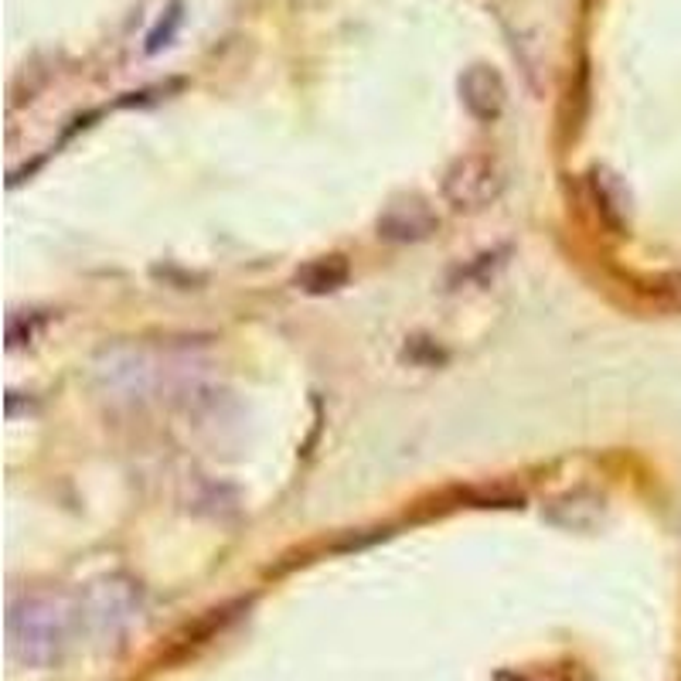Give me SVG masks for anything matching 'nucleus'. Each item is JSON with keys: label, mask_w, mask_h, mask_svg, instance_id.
<instances>
[{"label": "nucleus", "mask_w": 681, "mask_h": 681, "mask_svg": "<svg viewBox=\"0 0 681 681\" xmlns=\"http://www.w3.org/2000/svg\"><path fill=\"white\" fill-rule=\"evenodd\" d=\"M457 89H460V99L474 120L490 123L501 117L508 89H504V78L495 65L474 62L471 69H463V75L457 78Z\"/></svg>", "instance_id": "4"}, {"label": "nucleus", "mask_w": 681, "mask_h": 681, "mask_svg": "<svg viewBox=\"0 0 681 681\" xmlns=\"http://www.w3.org/2000/svg\"><path fill=\"white\" fill-rule=\"evenodd\" d=\"M75 607L62 593H24L8 610V647L24 668H51L75 634Z\"/></svg>", "instance_id": "1"}, {"label": "nucleus", "mask_w": 681, "mask_h": 681, "mask_svg": "<svg viewBox=\"0 0 681 681\" xmlns=\"http://www.w3.org/2000/svg\"><path fill=\"white\" fill-rule=\"evenodd\" d=\"M141 610H144L141 586L126 576H106L93 583L86 593V607H82V613L93 623V631L102 637L123 634L126 627L141 617Z\"/></svg>", "instance_id": "3"}, {"label": "nucleus", "mask_w": 681, "mask_h": 681, "mask_svg": "<svg viewBox=\"0 0 681 681\" xmlns=\"http://www.w3.org/2000/svg\"><path fill=\"white\" fill-rule=\"evenodd\" d=\"M348 277H351V266H348L344 256H324V259H314L296 272V290H304L311 296L335 293L348 283Z\"/></svg>", "instance_id": "6"}, {"label": "nucleus", "mask_w": 681, "mask_h": 681, "mask_svg": "<svg viewBox=\"0 0 681 681\" xmlns=\"http://www.w3.org/2000/svg\"><path fill=\"white\" fill-rule=\"evenodd\" d=\"M504 191V168L490 154L460 157L443 178V198L453 211H481Z\"/></svg>", "instance_id": "2"}, {"label": "nucleus", "mask_w": 681, "mask_h": 681, "mask_svg": "<svg viewBox=\"0 0 681 681\" xmlns=\"http://www.w3.org/2000/svg\"><path fill=\"white\" fill-rule=\"evenodd\" d=\"M440 229V218L423 198H399L378 215V235L386 242H423Z\"/></svg>", "instance_id": "5"}, {"label": "nucleus", "mask_w": 681, "mask_h": 681, "mask_svg": "<svg viewBox=\"0 0 681 681\" xmlns=\"http://www.w3.org/2000/svg\"><path fill=\"white\" fill-rule=\"evenodd\" d=\"M184 21V4L181 0H174V4L163 11V17L150 27V35H147V54H157L160 48H168L178 35V27Z\"/></svg>", "instance_id": "7"}]
</instances>
